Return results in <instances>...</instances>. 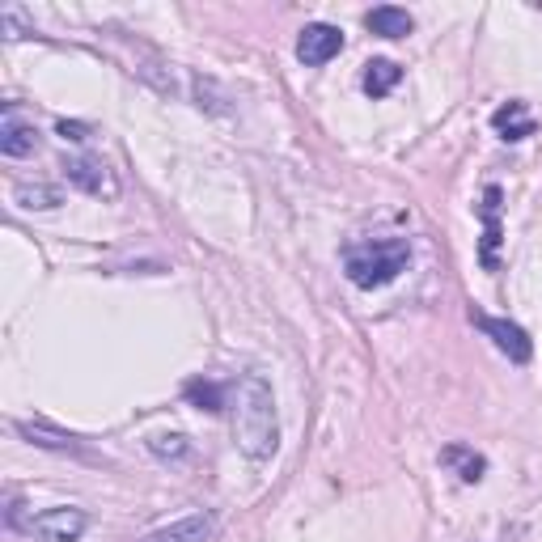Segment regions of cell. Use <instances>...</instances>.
Returning a JSON list of instances; mask_svg holds the SVG:
<instances>
[{
    "label": "cell",
    "instance_id": "cell-4",
    "mask_svg": "<svg viewBox=\"0 0 542 542\" xmlns=\"http://www.w3.org/2000/svg\"><path fill=\"white\" fill-rule=\"evenodd\" d=\"M471 322L475 327L496 343V348L513 360V365H526V360L534 356V343H530V335L517 327V322H509V318H492V314H483V310H471Z\"/></svg>",
    "mask_w": 542,
    "mask_h": 542
},
{
    "label": "cell",
    "instance_id": "cell-6",
    "mask_svg": "<svg viewBox=\"0 0 542 542\" xmlns=\"http://www.w3.org/2000/svg\"><path fill=\"white\" fill-rule=\"evenodd\" d=\"M339 51H343V30H339V26H327V22H310V26L301 30V39H297V60H301L305 68L331 64Z\"/></svg>",
    "mask_w": 542,
    "mask_h": 542
},
{
    "label": "cell",
    "instance_id": "cell-17",
    "mask_svg": "<svg viewBox=\"0 0 542 542\" xmlns=\"http://www.w3.org/2000/svg\"><path fill=\"white\" fill-rule=\"evenodd\" d=\"M149 449H153L161 462H183V458H191V441L178 437V432H161V437H149Z\"/></svg>",
    "mask_w": 542,
    "mask_h": 542
},
{
    "label": "cell",
    "instance_id": "cell-3",
    "mask_svg": "<svg viewBox=\"0 0 542 542\" xmlns=\"http://www.w3.org/2000/svg\"><path fill=\"white\" fill-rule=\"evenodd\" d=\"M22 530L39 542H77L89 530V513L85 509H43L22 521Z\"/></svg>",
    "mask_w": 542,
    "mask_h": 542
},
{
    "label": "cell",
    "instance_id": "cell-14",
    "mask_svg": "<svg viewBox=\"0 0 542 542\" xmlns=\"http://www.w3.org/2000/svg\"><path fill=\"white\" fill-rule=\"evenodd\" d=\"M183 399H187L191 407L208 411V415H221V411L229 407V403H225V386L208 382V377H187V382H183Z\"/></svg>",
    "mask_w": 542,
    "mask_h": 542
},
{
    "label": "cell",
    "instance_id": "cell-16",
    "mask_svg": "<svg viewBox=\"0 0 542 542\" xmlns=\"http://www.w3.org/2000/svg\"><path fill=\"white\" fill-rule=\"evenodd\" d=\"M13 204L34 208V212H47V208H60V191L47 187V183H17L13 187Z\"/></svg>",
    "mask_w": 542,
    "mask_h": 542
},
{
    "label": "cell",
    "instance_id": "cell-11",
    "mask_svg": "<svg viewBox=\"0 0 542 542\" xmlns=\"http://www.w3.org/2000/svg\"><path fill=\"white\" fill-rule=\"evenodd\" d=\"M365 26H369L373 34H382V39H407L415 22H411V13L399 9V5H377V9H369Z\"/></svg>",
    "mask_w": 542,
    "mask_h": 542
},
{
    "label": "cell",
    "instance_id": "cell-7",
    "mask_svg": "<svg viewBox=\"0 0 542 542\" xmlns=\"http://www.w3.org/2000/svg\"><path fill=\"white\" fill-rule=\"evenodd\" d=\"M500 200H504V191L492 183L483 191V204H479V216H483L479 263H483V271H500V242H504V233H500Z\"/></svg>",
    "mask_w": 542,
    "mask_h": 542
},
{
    "label": "cell",
    "instance_id": "cell-10",
    "mask_svg": "<svg viewBox=\"0 0 542 542\" xmlns=\"http://www.w3.org/2000/svg\"><path fill=\"white\" fill-rule=\"evenodd\" d=\"M492 128L500 132V140H526V136H534V115H530V106L526 102H504V106H496L492 111Z\"/></svg>",
    "mask_w": 542,
    "mask_h": 542
},
{
    "label": "cell",
    "instance_id": "cell-9",
    "mask_svg": "<svg viewBox=\"0 0 542 542\" xmlns=\"http://www.w3.org/2000/svg\"><path fill=\"white\" fill-rule=\"evenodd\" d=\"M216 534V517L212 513H191V517H178L174 526H161L153 534H144L140 542H208Z\"/></svg>",
    "mask_w": 542,
    "mask_h": 542
},
{
    "label": "cell",
    "instance_id": "cell-2",
    "mask_svg": "<svg viewBox=\"0 0 542 542\" xmlns=\"http://www.w3.org/2000/svg\"><path fill=\"white\" fill-rule=\"evenodd\" d=\"M411 263V242L407 238H377L348 246L343 255V271L356 288H386L390 280H399V271Z\"/></svg>",
    "mask_w": 542,
    "mask_h": 542
},
{
    "label": "cell",
    "instance_id": "cell-5",
    "mask_svg": "<svg viewBox=\"0 0 542 542\" xmlns=\"http://www.w3.org/2000/svg\"><path fill=\"white\" fill-rule=\"evenodd\" d=\"M64 178L72 187H81L85 195H98V200H115L119 195V178L111 174V166L102 157H68Z\"/></svg>",
    "mask_w": 542,
    "mask_h": 542
},
{
    "label": "cell",
    "instance_id": "cell-13",
    "mask_svg": "<svg viewBox=\"0 0 542 542\" xmlns=\"http://www.w3.org/2000/svg\"><path fill=\"white\" fill-rule=\"evenodd\" d=\"M441 466L458 471L462 483H479V479L487 475L483 454H475V449H466V445H445V449H441Z\"/></svg>",
    "mask_w": 542,
    "mask_h": 542
},
{
    "label": "cell",
    "instance_id": "cell-1",
    "mask_svg": "<svg viewBox=\"0 0 542 542\" xmlns=\"http://www.w3.org/2000/svg\"><path fill=\"white\" fill-rule=\"evenodd\" d=\"M233 437L246 458L267 462L280 445V424H276V399H271V386L259 373H246L238 386H233Z\"/></svg>",
    "mask_w": 542,
    "mask_h": 542
},
{
    "label": "cell",
    "instance_id": "cell-15",
    "mask_svg": "<svg viewBox=\"0 0 542 542\" xmlns=\"http://www.w3.org/2000/svg\"><path fill=\"white\" fill-rule=\"evenodd\" d=\"M399 81H403V68L394 60H369L365 64V94L369 98H386Z\"/></svg>",
    "mask_w": 542,
    "mask_h": 542
},
{
    "label": "cell",
    "instance_id": "cell-18",
    "mask_svg": "<svg viewBox=\"0 0 542 542\" xmlns=\"http://www.w3.org/2000/svg\"><path fill=\"white\" fill-rule=\"evenodd\" d=\"M56 132H60L64 140H85L89 128H85V123H68V119H60V123H56Z\"/></svg>",
    "mask_w": 542,
    "mask_h": 542
},
{
    "label": "cell",
    "instance_id": "cell-12",
    "mask_svg": "<svg viewBox=\"0 0 542 542\" xmlns=\"http://www.w3.org/2000/svg\"><path fill=\"white\" fill-rule=\"evenodd\" d=\"M34 144H39V132H34L30 123H22L17 115H5V123H0V153L5 157H30Z\"/></svg>",
    "mask_w": 542,
    "mask_h": 542
},
{
    "label": "cell",
    "instance_id": "cell-8",
    "mask_svg": "<svg viewBox=\"0 0 542 542\" xmlns=\"http://www.w3.org/2000/svg\"><path fill=\"white\" fill-rule=\"evenodd\" d=\"M17 432L30 441V445H39V449H51V454H72V458H85V445L72 437V432H60L56 424H47V420H17Z\"/></svg>",
    "mask_w": 542,
    "mask_h": 542
}]
</instances>
